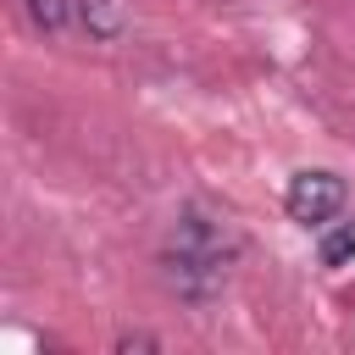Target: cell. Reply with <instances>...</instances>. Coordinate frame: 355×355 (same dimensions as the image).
<instances>
[{
	"mask_svg": "<svg viewBox=\"0 0 355 355\" xmlns=\"http://www.w3.org/2000/svg\"><path fill=\"white\" fill-rule=\"evenodd\" d=\"M172 244L178 250H194V255H211V261H239V250H244V239H239V227L227 222V216H216L211 205H183L178 216H172Z\"/></svg>",
	"mask_w": 355,
	"mask_h": 355,
	"instance_id": "obj_2",
	"label": "cell"
},
{
	"mask_svg": "<svg viewBox=\"0 0 355 355\" xmlns=\"http://www.w3.org/2000/svg\"><path fill=\"white\" fill-rule=\"evenodd\" d=\"M355 261V222H333L322 233V266H344Z\"/></svg>",
	"mask_w": 355,
	"mask_h": 355,
	"instance_id": "obj_6",
	"label": "cell"
},
{
	"mask_svg": "<svg viewBox=\"0 0 355 355\" xmlns=\"http://www.w3.org/2000/svg\"><path fill=\"white\" fill-rule=\"evenodd\" d=\"M161 283L178 300H189V305H211L227 288V261H211V255H194V250L166 244L161 250Z\"/></svg>",
	"mask_w": 355,
	"mask_h": 355,
	"instance_id": "obj_1",
	"label": "cell"
},
{
	"mask_svg": "<svg viewBox=\"0 0 355 355\" xmlns=\"http://www.w3.org/2000/svg\"><path fill=\"white\" fill-rule=\"evenodd\" d=\"M22 11L39 33H67V22L78 17V0H22Z\"/></svg>",
	"mask_w": 355,
	"mask_h": 355,
	"instance_id": "obj_5",
	"label": "cell"
},
{
	"mask_svg": "<svg viewBox=\"0 0 355 355\" xmlns=\"http://www.w3.org/2000/svg\"><path fill=\"white\" fill-rule=\"evenodd\" d=\"M344 178L338 172H322V166H305V172H294L288 178V189H283V205H288V216L294 222H305V227H327L338 211H344Z\"/></svg>",
	"mask_w": 355,
	"mask_h": 355,
	"instance_id": "obj_3",
	"label": "cell"
},
{
	"mask_svg": "<svg viewBox=\"0 0 355 355\" xmlns=\"http://www.w3.org/2000/svg\"><path fill=\"white\" fill-rule=\"evenodd\" d=\"M116 349H155V338H150V333H122Z\"/></svg>",
	"mask_w": 355,
	"mask_h": 355,
	"instance_id": "obj_7",
	"label": "cell"
},
{
	"mask_svg": "<svg viewBox=\"0 0 355 355\" xmlns=\"http://www.w3.org/2000/svg\"><path fill=\"white\" fill-rule=\"evenodd\" d=\"M78 28L89 39H122L128 33V0H78Z\"/></svg>",
	"mask_w": 355,
	"mask_h": 355,
	"instance_id": "obj_4",
	"label": "cell"
}]
</instances>
